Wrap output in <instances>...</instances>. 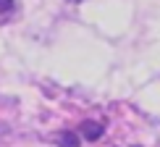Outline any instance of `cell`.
Masks as SVG:
<instances>
[{"label":"cell","instance_id":"obj_1","mask_svg":"<svg viewBox=\"0 0 160 147\" xmlns=\"http://www.w3.org/2000/svg\"><path fill=\"white\" fill-rule=\"evenodd\" d=\"M82 134L87 139H97L100 134H102V126H100V124H84L82 126Z\"/></svg>","mask_w":160,"mask_h":147},{"label":"cell","instance_id":"obj_2","mask_svg":"<svg viewBox=\"0 0 160 147\" xmlns=\"http://www.w3.org/2000/svg\"><path fill=\"white\" fill-rule=\"evenodd\" d=\"M58 139H61V147H79V142H76L74 134H61Z\"/></svg>","mask_w":160,"mask_h":147},{"label":"cell","instance_id":"obj_3","mask_svg":"<svg viewBox=\"0 0 160 147\" xmlns=\"http://www.w3.org/2000/svg\"><path fill=\"white\" fill-rule=\"evenodd\" d=\"M13 11V0H0V13H11Z\"/></svg>","mask_w":160,"mask_h":147},{"label":"cell","instance_id":"obj_4","mask_svg":"<svg viewBox=\"0 0 160 147\" xmlns=\"http://www.w3.org/2000/svg\"><path fill=\"white\" fill-rule=\"evenodd\" d=\"M68 3H82V0H68Z\"/></svg>","mask_w":160,"mask_h":147}]
</instances>
